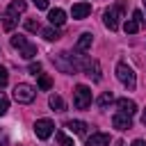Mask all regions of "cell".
Instances as JSON below:
<instances>
[{
  "instance_id": "cell-1",
  "label": "cell",
  "mask_w": 146,
  "mask_h": 146,
  "mask_svg": "<svg viewBox=\"0 0 146 146\" xmlns=\"http://www.w3.org/2000/svg\"><path fill=\"white\" fill-rule=\"evenodd\" d=\"M121 18H123V5H121V2H116V5L110 7V9H105V14H103V23H105V27L112 30V32L119 30Z\"/></svg>"
},
{
  "instance_id": "cell-16",
  "label": "cell",
  "mask_w": 146,
  "mask_h": 146,
  "mask_svg": "<svg viewBox=\"0 0 146 146\" xmlns=\"http://www.w3.org/2000/svg\"><path fill=\"white\" fill-rule=\"evenodd\" d=\"M96 103H98V107H100V110H107V107L114 103V94H112V91H103V94L98 96V100H96Z\"/></svg>"
},
{
  "instance_id": "cell-13",
  "label": "cell",
  "mask_w": 146,
  "mask_h": 146,
  "mask_svg": "<svg viewBox=\"0 0 146 146\" xmlns=\"http://www.w3.org/2000/svg\"><path fill=\"white\" fill-rule=\"evenodd\" d=\"M48 21H50V25L55 27H59V25H64L66 23V14H64V9H50L48 11Z\"/></svg>"
},
{
  "instance_id": "cell-24",
  "label": "cell",
  "mask_w": 146,
  "mask_h": 146,
  "mask_svg": "<svg viewBox=\"0 0 146 146\" xmlns=\"http://www.w3.org/2000/svg\"><path fill=\"white\" fill-rule=\"evenodd\" d=\"M25 27H27L30 32H36V30H41V27H39V21H34V18H30V21H25Z\"/></svg>"
},
{
  "instance_id": "cell-8",
  "label": "cell",
  "mask_w": 146,
  "mask_h": 146,
  "mask_svg": "<svg viewBox=\"0 0 146 146\" xmlns=\"http://www.w3.org/2000/svg\"><path fill=\"white\" fill-rule=\"evenodd\" d=\"M91 14V5L89 2H75L73 7H71V16L75 18V21H82V18H87Z\"/></svg>"
},
{
  "instance_id": "cell-25",
  "label": "cell",
  "mask_w": 146,
  "mask_h": 146,
  "mask_svg": "<svg viewBox=\"0 0 146 146\" xmlns=\"http://www.w3.org/2000/svg\"><path fill=\"white\" fill-rule=\"evenodd\" d=\"M7 80H9V73H7V68H5V66H0V87H5V84H7Z\"/></svg>"
},
{
  "instance_id": "cell-20",
  "label": "cell",
  "mask_w": 146,
  "mask_h": 146,
  "mask_svg": "<svg viewBox=\"0 0 146 146\" xmlns=\"http://www.w3.org/2000/svg\"><path fill=\"white\" fill-rule=\"evenodd\" d=\"M41 34H43L46 41H57L59 39V30L57 27H46V30H41Z\"/></svg>"
},
{
  "instance_id": "cell-30",
  "label": "cell",
  "mask_w": 146,
  "mask_h": 146,
  "mask_svg": "<svg viewBox=\"0 0 146 146\" xmlns=\"http://www.w3.org/2000/svg\"><path fill=\"white\" fill-rule=\"evenodd\" d=\"M141 123H144V125H146V110H144V112H141Z\"/></svg>"
},
{
  "instance_id": "cell-11",
  "label": "cell",
  "mask_w": 146,
  "mask_h": 146,
  "mask_svg": "<svg viewBox=\"0 0 146 146\" xmlns=\"http://www.w3.org/2000/svg\"><path fill=\"white\" fill-rule=\"evenodd\" d=\"M110 144V135L107 132H91L87 137V146H107Z\"/></svg>"
},
{
  "instance_id": "cell-23",
  "label": "cell",
  "mask_w": 146,
  "mask_h": 146,
  "mask_svg": "<svg viewBox=\"0 0 146 146\" xmlns=\"http://www.w3.org/2000/svg\"><path fill=\"white\" fill-rule=\"evenodd\" d=\"M7 110H9V98H7L5 94H0V116H5Z\"/></svg>"
},
{
  "instance_id": "cell-3",
  "label": "cell",
  "mask_w": 146,
  "mask_h": 146,
  "mask_svg": "<svg viewBox=\"0 0 146 146\" xmlns=\"http://www.w3.org/2000/svg\"><path fill=\"white\" fill-rule=\"evenodd\" d=\"M11 46L21 52V57L23 59H34L36 57V46L34 43H30L25 36H21V34H16V36H11Z\"/></svg>"
},
{
  "instance_id": "cell-27",
  "label": "cell",
  "mask_w": 146,
  "mask_h": 146,
  "mask_svg": "<svg viewBox=\"0 0 146 146\" xmlns=\"http://www.w3.org/2000/svg\"><path fill=\"white\" fill-rule=\"evenodd\" d=\"M0 146H9V141H7V132H5V130L0 132Z\"/></svg>"
},
{
  "instance_id": "cell-28",
  "label": "cell",
  "mask_w": 146,
  "mask_h": 146,
  "mask_svg": "<svg viewBox=\"0 0 146 146\" xmlns=\"http://www.w3.org/2000/svg\"><path fill=\"white\" fill-rule=\"evenodd\" d=\"M34 5H36L39 9H48V0H34Z\"/></svg>"
},
{
  "instance_id": "cell-6",
  "label": "cell",
  "mask_w": 146,
  "mask_h": 146,
  "mask_svg": "<svg viewBox=\"0 0 146 146\" xmlns=\"http://www.w3.org/2000/svg\"><path fill=\"white\" fill-rule=\"evenodd\" d=\"M52 132H55V123H52L50 119H39V121L34 123V135H36L39 139H48Z\"/></svg>"
},
{
  "instance_id": "cell-10",
  "label": "cell",
  "mask_w": 146,
  "mask_h": 146,
  "mask_svg": "<svg viewBox=\"0 0 146 146\" xmlns=\"http://www.w3.org/2000/svg\"><path fill=\"white\" fill-rule=\"evenodd\" d=\"M112 123H114V128L116 130H128V128H132V116H128V114H114L112 116Z\"/></svg>"
},
{
  "instance_id": "cell-29",
  "label": "cell",
  "mask_w": 146,
  "mask_h": 146,
  "mask_svg": "<svg viewBox=\"0 0 146 146\" xmlns=\"http://www.w3.org/2000/svg\"><path fill=\"white\" fill-rule=\"evenodd\" d=\"M130 146H146V141H144V139H135Z\"/></svg>"
},
{
  "instance_id": "cell-18",
  "label": "cell",
  "mask_w": 146,
  "mask_h": 146,
  "mask_svg": "<svg viewBox=\"0 0 146 146\" xmlns=\"http://www.w3.org/2000/svg\"><path fill=\"white\" fill-rule=\"evenodd\" d=\"M25 7H27V5H25L23 0H14V2L7 7V11H9L11 16H16V18H18V14H23V11H25Z\"/></svg>"
},
{
  "instance_id": "cell-26",
  "label": "cell",
  "mask_w": 146,
  "mask_h": 146,
  "mask_svg": "<svg viewBox=\"0 0 146 146\" xmlns=\"http://www.w3.org/2000/svg\"><path fill=\"white\" fill-rule=\"evenodd\" d=\"M30 73H32V75H41V64H39V62H32V64H30Z\"/></svg>"
},
{
  "instance_id": "cell-15",
  "label": "cell",
  "mask_w": 146,
  "mask_h": 146,
  "mask_svg": "<svg viewBox=\"0 0 146 146\" xmlns=\"http://www.w3.org/2000/svg\"><path fill=\"white\" fill-rule=\"evenodd\" d=\"M64 128H68V130L75 132V135H84V132H87V123H84V121H66Z\"/></svg>"
},
{
  "instance_id": "cell-2",
  "label": "cell",
  "mask_w": 146,
  "mask_h": 146,
  "mask_svg": "<svg viewBox=\"0 0 146 146\" xmlns=\"http://www.w3.org/2000/svg\"><path fill=\"white\" fill-rule=\"evenodd\" d=\"M116 78H119V82L125 87V89H135L137 87V75H135V71L125 64V62H119L116 64Z\"/></svg>"
},
{
  "instance_id": "cell-31",
  "label": "cell",
  "mask_w": 146,
  "mask_h": 146,
  "mask_svg": "<svg viewBox=\"0 0 146 146\" xmlns=\"http://www.w3.org/2000/svg\"><path fill=\"white\" fill-rule=\"evenodd\" d=\"M116 146H125V144H123V141H121V139H119V141H116Z\"/></svg>"
},
{
  "instance_id": "cell-12",
  "label": "cell",
  "mask_w": 146,
  "mask_h": 146,
  "mask_svg": "<svg viewBox=\"0 0 146 146\" xmlns=\"http://www.w3.org/2000/svg\"><path fill=\"white\" fill-rule=\"evenodd\" d=\"M116 107H119L121 114H128V116H132V114L137 112V105H135V100H130V98H119V100H116Z\"/></svg>"
},
{
  "instance_id": "cell-21",
  "label": "cell",
  "mask_w": 146,
  "mask_h": 146,
  "mask_svg": "<svg viewBox=\"0 0 146 146\" xmlns=\"http://www.w3.org/2000/svg\"><path fill=\"white\" fill-rule=\"evenodd\" d=\"M50 87H52V80H50L48 75L41 73V75H39V89H41V91H48Z\"/></svg>"
},
{
  "instance_id": "cell-32",
  "label": "cell",
  "mask_w": 146,
  "mask_h": 146,
  "mask_svg": "<svg viewBox=\"0 0 146 146\" xmlns=\"http://www.w3.org/2000/svg\"><path fill=\"white\" fill-rule=\"evenodd\" d=\"M144 7H146V0H144Z\"/></svg>"
},
{
  "instance_id": "cell-4",
  "label": "cell",
  "mask_w": 146,
  "mask_h": 146,
  "mask_svg": "<svg viewBox=\"0 0 146 146\" xmlns=\"http://www.w3.org/2000/svg\"><path fill=\"white\" fill-rule=\"evenodd\" d=\"M34 98H36V89H34L32 84L21 82V84H16V87H14V100H16V103L27 105V103H32Z\"/></svg>"
},
{
  "instance_id": "cell-19",
  "label": "cell",
  "mask_w": 146,
  "mask_h": 146,
  "mask_svg": "<svg viewBox=\"0 0 146 146\" xmlns=\"http://www.w3.org/2000/svg\"><path fill=\"white\" fill-rule=\"evenodd\" d=\"M2 18H5V21H2V25H5V30H7V32H11V30L16 27V23H18V18H16V16H11L9 11H5V16H2Z\"/></svg>"
},
{
  "instance_id": "cell-9",
  "label": "cell",
  "mask_w": 146,
  "mask_h": 146,
  "mask_svg": "<svg viewBox=\"0 0 146 146\" xmlns=\"http://www.w3.org/2000/svg\"><path fill=\"white\" fill-rule=\"evenodd\" d=\"M82 68L87 71V75H89L94 82H98V80H100V64H98L96 59H87Z\"/></svg>"
},
{
  "instance_id": "cell-14",
  "label": "cell",
  "mask_w": 146,
  "mask_h": 146,
  "mask_svg": "<svg viewBox=\"0 0 146 146\" xmlns=\"http://www.w3.org/2000/svg\"><path fill=\"white\" fill-rule=\"evenodd\" d=\"M91 41H94L91 32H84V34H80V39H78V43H75V50H78V52H84V50H89V48H91Z\"/></svg>"
},
{
  "instance_id": "cell-7",
  "label": "cell",
  "mask_w": 146,
  "mask_h": 146,
  "mask_svg": "<svg viewBox=\"0 0 146 146\" xmlns=\"http://www.w3.org/2000/svg\"><path fill=\"white\" fill-rule=\"evenodd\" d=\"M141 23H144V18H141V11L137 9V11L132 14V18H128V21H125V25H123L125 34H135V32H139Z\"/></svg>"
},
{
  "instance_id": "cell-5",
  "label": "cell",
  "mask_w": 146,
  "mask_h": 146,
  "mask_svg": "<svg viewBox=\"0 0 146 146\" xmlns=\"http://www.w3.org/2000/svg\"><path fill=\"white\" fill-rule=\"evenodd\" d=\"M73 105L78 110H87L91 105V89L87 84H78L75 91H73Z\"/></svg>"
},
{
  "instance_id": "cell-22",
  "label": "cell",
  "mask_w": 146,
  "mask_h": 146,
  "mask_svg": "<svg viewBox=\"0 0 146 146\" xmlns=\"http://www.w3.org/2000/svg\"><path fill=\"white\" fill-rule=\"evenodd\" d=\"M55 139L59 141V146H75V144H73V139H71V137H66L64 132H57V135H55Z\"/></svg>"
},
{
  "instance_id": "cell-17",
  "label": "cell",
  "mask_w": 146,
  "mask_h": 146,
  "mask_svg": "<svg viewBox=\"0 0 146 146\" xmlns=\"http://www.w3.org/2000/svg\"><path fill=\"white\" fill-rule=\"evenodd\" d=\"M48 105H50L55 112H64V110H66V103H64V98H62V96H57V94H52V96L48 98Z\"/></svg>"
}]
</instances>
